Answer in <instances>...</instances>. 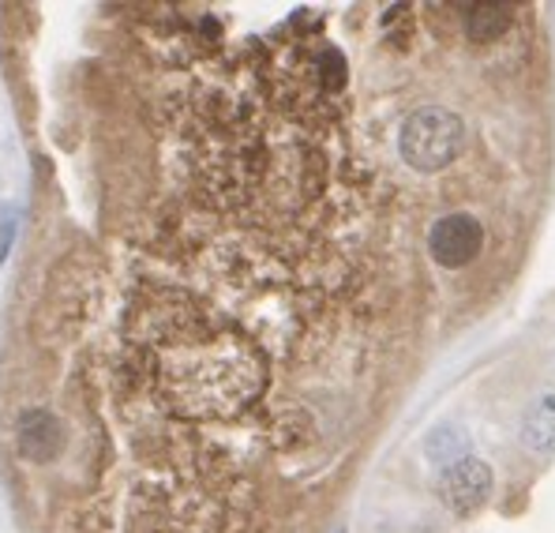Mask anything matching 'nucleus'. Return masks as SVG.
I'll return each instance as SVG.
<instances>
[{"instance_id":"obj_1","label":"nucleus","mask_w":555,"mask_h":533,"mask_svg":"<svg viewBox=\"0 0 555 533\" xmlns=\"http://www.w3.org/2000/svg\"><path fill=\"white\" fill-rule=\"evenodd\" d=\"M162 395L188 417H225L263 388V360L236 334L181 327L154 346Z\"/></svg>"},{"instance_id":"obj_2","label":"nucleus","mask_w":555,"mask_h":533,"mask_svg":"<svg viewBox=\"0 0 555 533\" xmlns=\"http://www.w3.org/2000/svg\"><path fill=\"white\" fill-rule=\"evenodd\" d=\"M398 151L416 174H439L465 151V120L443 105H421L405 117Z\"/></svg>"},{"instance_id":"obj_3","label":"nucleus","mask_w":555,"mask_h":533,"mask_svg":"<svg viewBox=\"0 0 555 533\" xmlns=\"http://www.w3.org/2000/svg\"><path fill=\"white\" fill-rule=\"evenodd\" d=\"M488 492H492V466L477 455L451 458V462L443 466V473H439V499H443L447 511L459 515V519L480 511Z\"/></svg>"},{"instance_id":"obj_4","label":"nucleus","mask_w":555,"mask_h":533,"mask_svg":"<svg viewBox=\"0 0 555 533\" xmlns=\"http://www.w3.org/2000/svg\"><path fill=\"white\" fill-rule=\"evenodd\" d=\"M480 249H485V229H480V223L473 215H465V211L443 215L428 233L431 259L447 270H459L465 264H473V259L480 256Z\"/></svg>"},{"instance_id":"obj_5","label":"nucleus","mask_w":555,"mask_h":533,"mask_svg":"<svg viewBox=\"0 0 555 533\" xmlns=\"http://www.w3.org/2000/svg\"><path fill=\"white\" fill-rule=\"evenodd\" d=\"M15 447L27 462L46 466L53 462L56 455L64 450V424L56 414H49L42 406H30L20 414L15 421Z\"/></svg>"},{"instance_id":"obj_6","label":"nucleus","mask_w":555,"mask_h":533,"mask_svg":"<svg viewBox=\"0 0 555 533\" xmlns=\"http://www.w3.org/2000/svg\"><path fill=\"white\" fill-rule=\"evenodd\" d=\"M507 27H511L507 4H469L465 8V38H469V42H477V46L495 42Z\"/></svg>"},{"instance_id":"obj_7","label":"nucleus","mask_w":555,"mask_h":533,"mask_svg":"<svg viewBox=\"0 0 555 533\" xmlns=\"http://www.w3.org/2000/svg\"><path fill=\"white\" fill-rule=\"evenodd\" d=\"M521 440L533 450H541V455L555 450V398L552 395H544L526 414V421H521Z\"/></svg>"},{"instance_id":"obj_8","label":"nucleus","mask_w":555,"mask_h":533,"mask_svg":"<svg viewBox=\"0 0 555 533\" xmlns=\"http://www.w3.org/2000/svg\"><path fill=\"white\" fill-rule=\"evenodd\" d=\"M20 218H23L20 203H0V267L12 256V244L20 237Z\"/></svg>"},{"instance_id":"obj_9","label":"nucleus","mask_w":555,"mask_h":533,"mask_svg":"<svg viewBox=\"0 0 555 533\" xmlns=\"http://www.w3.org/2000/svg\"><path fill=\"white\" fill-rule=\"evenodd\" d=\"M338 533H346V530H338Z\"/></svg>"}]
</instances>
